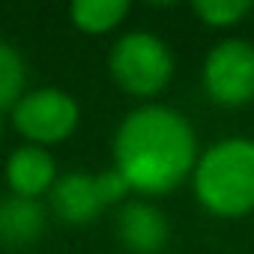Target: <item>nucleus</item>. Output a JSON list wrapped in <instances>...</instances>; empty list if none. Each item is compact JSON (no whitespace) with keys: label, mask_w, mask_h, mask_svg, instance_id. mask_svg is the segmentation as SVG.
I'll list each match as a JSON object with an SVG mask.
<instances>
[{"label":"nucleus","mask_w":254,"mask_h":254,"mask_svg":"<svg viewBox=\"0 0 254 254\" xmlns=\"http://www.w3.org/2000/svg\"><path fill=\"white\" fill-rule=\"evenodd\" d=\"M191 186L197 203L218 218H242L254 212V141H215L197 156Z\"/></svg>","instance_id":"2"},{"label":"nucleus","mask_w":254,"mask_h":254,"mask_svg":"<svg viewBox=\"0 0 254 254\" xmlns=\"http://www.w3.org/2000/svg\"><path fill=\"white\" fill-rule=\"evenodd\" d=\"M48 194H51L54 215L66 224H90L105 209L96 174H84V171L63 174V177H57V183Z\"/></svg>","instance_id":"8"},{"label":"nucleus","mask_w":254,"mask_h":254,"mask_svg":"<svg viewBox=\"0 0 254 254\" xmlns=\"http://www.w3.org/2000/svg\"><path fill=\"white\" fill-rule=\"evenodd\" d=\"M57 183V162L45 147L24 144L6 159V186L15 197L39 200Z\"/></svg>","instance_id":"7"},{"label":"nucleus","mask_w":254,"mask_h":254,"mask_svg":"<svg viewBox=\"0 0 254 254\" xmlns=\"http://www.w3.org/2000/svg\"><path fill=\"white\" fill-rule=\"evenodd\" d=\"M111 156V168L123 174L132 191L159 197L191 177L200 153L191 123L177 108L144 102L120 120Z\"/></svg>","instance_id":"1"},{"label":"nucleus","mask_w":254,"mask_h":254,"mask_svg":"<svg viewBox=\"0 0 254 254\" xmlns=\"http://www.w3.org/2000/svg\"><path fill=\"white\" fill-rule=\"evenodd\" d=\"M45 230V209L39 200H24V197H6L0 203V242L21 248L33 245Z\"/></svg>","instance_id":"9"},{"label":"nucleus","mask_w":254,"mask_h":254,"mask_svg":"<svg viewBox=\"0 0 254 254\" xmlns=\"http://www.w3.org/2000/svg\"><path fill=\"white\" fill-rule=\"evenodd\" d=\"M96 183H99V194H102L105 206L126 203V197L132 194L129 183H126V180H123V174H120V171H114V168H108V171L96 174Z\"/></svg>","instance_id":"13"},{"label":"nucleus","mask_w":254,"mask_h":254,"mask_svg":"<svg viewBox=\"0 0 254 254\" xmlns=\"http://www.w3.org/2000/svg\"><path fill=\"white\" fill-rule=\"evenodd\" d=\"M129 15V0H75L69 6L72 24L87 36H102L117 30Z\"/></svg>","instance_id":"10"},{"label":"nucleus","mask_w":254,"mask_h":254,"mask_svg":"<svg viewBox=\"0 0 254 254\" xmlns=\"http://www.w3.org/2000/svg\"><path fill=\"white\" fill-rule=\"evenodd\" d=\"M12 129L33 147H51L63 144L81 123V108L78 102L60 90V87H39L27 90L15 108L9 111Z\"/></svg>","instance_id":"4"},{"label":"nucleus","mask_w":254,"mask_h":254,"mask_svg":"<svg viewBox=\"0 0 254 254\" xmlns=\"http://www.w3.org/2000/svg\"><path fill=\"white\" fill-rule=\"evenodd\" d=\"M108 72L114 84L132 99L159 96L174 78V54L171 45L147 30L123 33L108 54Z\"/></svg>","instance_id":"3"},{"label":"nucleus","mask_w":254,"mask_h":254,"mask_svg":"<svg viewBox=\"0 0 254 254\" xmlns=\"http://www.w3.org/2000/svg\"><path fill=\"white\" fill-rule=\"evenodd\" d=\"M203 90L224 108L254 102V45L248 39H224L209 48L203 60Z\"/></svg>","instance_id":"5"},{"label":"nucleus","mask_w":254,"mask_h":254,"mask_svg":"<svg viewBox=\"0 0 254 254\" xmlns=\"http://www.w3.org/2000/svg\"><path fill=\"white\" fill-rule=\"evenodd\" d=\"M0 138H3V114H0Z\"/></svg>","instance_id":"14"},{"label":"nucleus","mask_w":254,"mask_h":254,"mask_svg":"<svg viewBox=\"0 0 254 254\" xmlns=\"http://www.w3.org/2000/svg\"><path fill=\"white\" fill-rule=\"evenodd\" d=\"M191 9L206 27H233L251 12V3L248 0H197Z\"/></svg>","instance_id":"12"},{"label":"nucleus","mask_w":254,"mask_h":254,"mask_svg":"<svg viewBox=\"0 0 254 254\" xmlns=\"http://www.w3.org/2000/svg\"><path fill=\"white\" fill-rule=\"evenodd\" d=\"M171 224L150 200H126L117 212V239L132 254H159L168 245Z\"/></svg>","instance_id":"6"},{"label":"nucleus","mask_w":254,"mask_h":254,"mask_svg":"<svg viewBox=\"0 0 254 254\" xmlns=\"http://www.w3.org/2000/svg\"><path fill=\"white\" fill-rule=\"evenodd\" d=\"M27 63L18 54V48H12L9 42L0 39V114L12 111L15 102L27 93Z\"/></svg>","instance_id":"11"}]
</instances>
